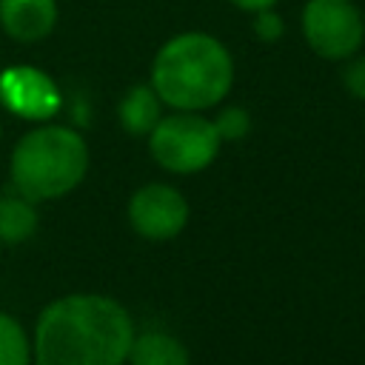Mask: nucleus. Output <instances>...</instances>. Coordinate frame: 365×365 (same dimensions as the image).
<instances>
[{"label": "nucleus", "instance_id": "obj_1", "mask_svg": "<svg viewBox=\"0 0 365 365\" xmlns=\"http://www.w3.org/2000/svg\"><path fill=\"white\" fill-rule=\"evenodd\" d=\"M134 339L128 311L103 294H66L48 302L34 328V365H125Z\"/></svg>", "mask_w": 365, "mask_h": 365}, {"label": "nucleus", "instance_id": "obj_2", "mask_svg": "<svg viewBox=\"0 0 365 365\" xmlns=\"http://www.w3.org/2000/svg\"><path fill=\"white\" fill-rule=\"evenodd\" d=\"M234 83L228 48L205 31H182L163 43L151 66V86L177 111H205L217 106Z\"/></svg>", "mask_w": 365, "mask_h": 365}, {"label": "nucleus", "instance_id": "obj_3", "mask_svg": "<svg viewBox=\"0 0 365 365\" xmlns=\"http://www.w3.org/2000/svg\"><path fill=\"white\" fill-rule=\"evenodd\" d=\"M88 168L86 140L66 125H40L23 134L11 151L14 188L40 202L74 191Z\"/></svg>", "mask_w": 365, "mask_h": 365}, {"label": "nucleus", "instance_id": "obj_4", "mask_svg": "<svg viewBox=\"0 0 365 365\" xmlns=\"http://www.w3.org/2000/svg\"><path fill=\"white\" fill-rule=\"evenodd\" d=\"M220 134L214 120H205L200 111H177L160 117L148 134L151 157L171 174H197L208 168L220 154Z\"/></svg>", "mask_w": 365, "mask_h": 365}, {"label": "nucleus", "instance_id": "obj_5", "mask_svg": "<svg viewBox=\"0 0 365 365\" xmlns=\"http://www.w3.org/2000/svg\"><path fill=\"white\" fill-rule=\"evenodd\" d=\"M305 43L325 60L351 57L365 37V23L351 0H308L302 9Z\"/></svg>", "mask_w": 365, "mask_h": 365}, {"label": "nucleus", "instance_id": "obj_6", "mask_svg": "<svg viewBox=\"0 0 365 365\" xmlns=\"http://www.w3.org/2000/svg\"><path fill=\"white\" fill-rule=\"evenodd\" d=\"M128 220L131 228L145 240H171L188 222V202L177 188L165 182H148L131 194Z\"/></svg>", "mask_w": 365, "mask_h": 365}, {"label": "nucleus", "instance_id": "obj_7", "mask_svg": "<svg viewBox=\"0 0 365 365\" xmlns=\"http://www.w3.org/2000/svg\"><path fill=\"white\" fill-rule=\"evenodd\" d=\"M0 100L26 120H46L60 108V91L48 74L31 66H17L0 77Z\"/></svg>", "mask_w": 365, "mask_h": 365}, {"label": "nucleus", "instance_id": "obj_8", "mask_svg": "<svg viewBox=\"0 0 365 365\" xmlns=\"http://www.w3.org/2000/svg\"><path fill=\"white\" fill-rule=\"evenodd\" d=\"M0 26L20 43H37L57 26V0H0Z\"/></svg>", "mask_w": 365, "mask_h": 365}, {"label": "nucleus", "instance_id": "obj_9", "mask_svg": "<svg viewBox=\"0 0 365 365\" xmlns=\"http://www.w3.org/2000/svg\"><path fill=\"white\" fill-rule=\"evenodd\" d=\"M160 108H163V100H160V94L154 91V86L140 83V86H131V88L125 91V97H123L120 106H117V117H120V125H123L128 134L145 137V134H151V128L160 123V117H163Z\"/></svg>", "mask_w": 365, "mask_h": 365}, {"label": "nucleus", "instance_id": "obj_10", "mask_svg": "<svg viewBox=\"0 0 365 365\" xmlns=\"http://www.w3.org/2000/svg\"><path fill=\"white\" fill-rule=\"evenodd\" d=\"M125 362L128 365H191V356L177 336L165 331H145V334H134Z\"/></svg>", "mask_w": 365, "mask_h": 365}, {"label": "nucleus", "instance_id": "obj_11", "mask_svg": "<svg viewBox=\"0 0 365 365\" xmlns=\"http://www.w3.org/2000/svg\"><path fill=\"white\" fill-rule=\"evenodd\" d=\"M37 222L40 217H37L34 200L23 197L20 191L0 197V242L14 245L29 240L37 231Z\"/></svg>", "mask_w": 365, "mask_h": 365}, {"label": "nucleus", "instance_id": "obj_12", "mask_svg": "<svg viewBox=\"0 0 365 365\" xmlns=\"http://www.w3.org/2000/svg\"><path fill=\"white\" fill-rule=\"evenodd\" d=\"M0 365H31V342L23 325L0 311Z\"/></svg>", "mask_w": 365, "mask_h": 365}, {"label": "nucleus", "instance_id": "obj_13", "mask_svg": "<svg viewBox=\"0 0 365 365\" xmlns=\"http://www.w3.org/2000/svg\"><path fill=\"white\" fill-rule=\"evenodd\" d=\"M214 128H217L220 140L237 143V140L248 137V131H251V117H248V111H245V108H240V106H231V108H222V111L217 114V120H214Z\"/></svg>", "mask_w": 365, "mask_h": 365}, {"label": "nucleus", "instance_id": "obj_14", "mask_svg": "<svg viewBox=\"0 0 365 365\" xmlns=\"http://www.w3.org/2000/svg\"><path fill=\"white\" fill-rule=\"evenodd\" d=\"M254 31H257L259 40L274 43V40H279V34H282V17H279L277 11H271V9L254 11Z\"/></svg>", "mask_w": 365, "mask_h": 365}, {"label": "nucleus", "instance_id": "obj_15", "mask_svg": "<svg viewBox=\"0 0 365 365\" xmlns=\"http://www.w3.org/2000/svg\"><path fill=\"white\" fill-rule=\"evenodd\" d=\"M342 80H345V88H348L354 97L365 100V57L351 60V63L345 66V71H342Z\"/></svg>", "mask_w": 365, "mask_h": 365}, {"label": "nucleus", "instance_id": "obj_16", "mask_svg": "<svg viewBox=\"0 0 365 365\" xmlns=\"http://www.w3.org/2000/svg\"><path fill=\"white\" fill-rule=\"evenodd\" d=\"M237 9H242V11H262V9H271L277 0H231Z\"/></svg>", "mask_w": 365, "mask_h": 365}, {"label": "nucleus", "instance_id": "obj_17", "mask_svg": "<svg viewBox=\"0 0 365 365\" xmlns=\"http://www.w3.org/2000/svg\"><path fill=\"white\" fill-rule=\"evenodd\" d=\"M0 134H3V128H0Z\"/></svg>", "mask_w": 365, "mask_h": 365}]
</instances>
